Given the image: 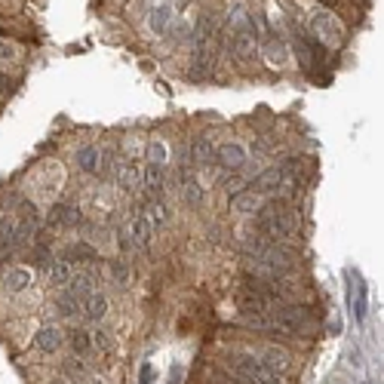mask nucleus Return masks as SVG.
I'll use <instances>...</instances> for the list:
<instances>
[{"label": "nucleus", "mask_w": 384, "mask_h": 384, "mask_svg": "<svg viewBox=\"0 0 384 384\" xmlns=\"http://www.w3.org/2000/svg\"><path fill=\"white\" fill-rule=\"evenodd\" d=\"M65 289L83 304L92 293H96V277H92V274H77V277H71V283H68Z\"/></svg>", "instance_id": "nucleus-16"}, {"label": "nucleus", "mask_w": 384, "mask_h": 384, "mask_svg": "<svg viewBox=\"0 0 384 384\" xmlns=\"http://www.w3.org/2000/svg\"><path fill=\"white\" fill-rule=\"evenodd\" d=\"M169 3H173L175 10H179V6H184V3H188V0H169Z\"/></svg>", "instance_id": "nucleus-36"}, {"label": "nucleus", "mask_w": 384, "mask_h": 384, "mask_svg": "<svg viewBox=\"0 0 384 384\" xmlns=\"http://www.w3.org/2000/svg\"><path fill=\"white\" fill-rule=\"evenodd\" d=\"M366 298H369L366 283L357 280V283H354V314H357V320L366 317Z\"/></svg>", "instance_id": "nucleus-25"}, {"label": "nucleus", "mask_w": 384, "mask_h": 384, "mask_svg": "<svg viewBox=\"0 0 384 384\" xmlns=\"http://www.w3.org/2000/svg\"><path fill=\"white\" fill-rule=\"evenodd\" d=\"M71 277H74V274H71V261L62 259V261H53V265H49V280H53L55 289H59V286L65 289L71 283Z\"/></svg>", "instance_id": "nucleus-21"}, {"label": "nucleus", "mask_w": 384, "mask_h": 384, "mask_svg": "<svg viewBox=\"0 0 384 384\" xmlns=\"http://www.w3.org/2000/svg\"><path fill=\"white\" fill-rule=\"evenodd\" d=\"M80 314L89 320V323H102L105 314H108V298H105L102 293H92L87 302L80 304Z\"/></svg>", "instance_id": "nucleus-14"}, {"label": "nucleus", "mask_w": 384, "mask_h": 384, "mask_svg": "<svg viewBox=\"0 0 384 384\" xmlns=\"http://www.w3.org/2000/svg\"><path fill=\"white\" fill-rule=\"evenodd\" d=\"M212 160H216L222 169H234V173H237V169L246 166V148L237 145V141H225V145L216 148Z\"/></svg>", "instance_id": "nucleus-6"}, {"label": "nucleus", "mask_w": 384, "mask_h": 384, "mask_svg": "<svg viewBox=\"0 0 384 384\" xmlns=\"http://www.w3.org/2000/svg\"><path fill=\"white\" fill-rule=\"evenodd\" d=\"M151 31H157V34H169V28H173L175 22V6L173 3H160V6H154L151 10Z\"/></svg>", "instance_id": "nucleus-13"}, {"label": "nucleus", "mask_w": 384, "mask_h": 384, "mask_svg": "<svg viewBox=\"0 0 384 384\" xmlns=\"http://www.w3.org/2000/svg\"><path fill=\"white\" fill-rule=\"evenodd\" d=\"M55 311H59L62 317H77L80 314V302H77L68 289H62V293L55 295Z\"/></svg>", "instance_id": "nucleus-23"}, {"label": "nucleus", "mask_w": 384, "mask_h": 384, "mask_svg": "<svg viewBox=\"0 0 384 384\" xmlns=\"http://www.w3.org/2000/svg\"><path fill=\"white\" fill-rule=\"evenodd\" d=\"M80 222V209L74 203H55L49 209V225L53 227H74Z\"/></svg>", "instance_id": "nucleus-10"}, {"label": "nucleus", "mask_w": 384, "mask_h": 384, "mask_svg": "<svg viewBox=\"0 0 384 384\" xmlns=\"http://www.w3.org/2000/svg\"><path fill=\"white\" fill-rule=\"evenodd\" d=\"M92 335V347H98V351H108L111 347V335L105 329H96V332H89Z\"/></svg>", "instance_id": "nucleus-29"}, {"label": "nucleus", "mask_w": 384, "mask_h": 384, "mask_svg": "<svg viewBox=\"0 0 384 384\" xmlns=\"http://www.w3.org/2000/svg\"><path fill=\"white\" fill-rule=\"evenodd\" d=\"M6 59H12V46L0 40V62H6Z\"/></svg>", "instance_id": "nucleus-33"}, {"label": "nucleus", "mask_w": 384, "mask_h": 384, "mask_svg": "<svg viewBox=\"0 0 384 384\" xmlns=\"http://www.w3.org/2000/svg\"><path fill=\"white\" fill-rule=\"evenodd\" d=\"M80 384H105V378H102V375H83Z\"/></svg>", "instance_id": "nucleus-34"}, {"label": "nucleus", "mask_w": 384, "mask_h": 384, "mask_svg": "<svg viewBox=\"0 0 384 384\" xmlns=\"http://www.w3.org/2000/svg\"><path fill=\"white\" fill-rule=\"evenodd\" d=\"M141 188H148L151 194L163 191V166H154V163H148L145 173H141Z\"/></svg>", "instance_id": "nucleus-22"}, {"label": "nucleus", "mask_w": 384, "mask_h": 384, "mask_svg": "<svg viewBox=\"0 0 384 384\" xmlns=\"http://www.w3.org/2000/svg\"><path fill=\"white\" fill-rule=\"evenodd\" d=\"M255 225H259V234L268 240V243H283V240L295 237L298 216L293 209H286L283 203H268V206H261V209H259Z\"/></svg>", "instance_id": "nucleus-1"}, {"label": "nucleus", "mask_w": 384, "mask_h": 384, "mask_svg": "<svg viewBox=\"0 0 384 384\" xmlns=\"http://www.w3.org/2000/svg\"><path fill=\"white\" fill-rule=\"evenodd\" d=\"M71 347H74L77 357H87V354L92 351V335L87 329H74L71 332Z\"/></svg>", "instance_id": "nucleus-24"}, {"label": "nucleus", "mask_w": 384, "mask_h": 384, "mask_svg": "<svg viewBox=\"0 0 384 384\" xmlns=\"http://www.w3.org/2000/svg\"><path fill=\"white\" fill-rule=\"evenodd\" d=\"M148 163H154V166H166V145H163L160 139H154L151 145H148Z\"/></svg>", "instance_id": "nucleus-26"}, {"label": "nucleus", "mask_w": 384, "mask_h": 384, "mask_svg": "<svg viewBox=\"0 0 384 384\" xmlns=\"http://www.w3.org/2000/svg\"><path fill=\"white\" fill-rule=\"evenodd\" d=\"M71 259H77V261H96V249H92L89 243H74L68 249V259L65 261H71Z\"/></svg>", "instance_id": "nucleus-27"}, {"label": "nucleus", "mask_w": 384, "mask_h": 384, "mask_svg": "<svg viewBox=\"0 0 384 384\" xmlns=\"http://www.w3.org/2000/svg\"><path fill=\"white\" fill-rule=\"evenodd\" d=\"M117 184L123 191H130V194H132V191H139L141 188V169L132 160H120L117 163Z\"/></svg>", "instance_id": "nucleus-11"}, {"label": "nucleus", "mask_w": 384, "mask_h": 384, "mask_svg": "<svg viewBox=\"0 0 384 384\" xmlns=\"http://www.w3.org/2000/svg\"><path fill=\"white\" fill-rule=\"evenodd\" d=\"M182 200L188 206H194V209L203 206V200H206V188L191 173H184V179H182Z\"/></svg>", "instance_id": "nucleus-15"}, {"label": "nucleus", "mask_w": 384, "mask_h": 384, "mask_svg": "<svg viewBox=\"0 0 384 384\" xmlns=\"http://www.w3.org/2000/svg\"><path fill=\"white\" fill-rule=\"evenodd\" d=\"M227 369L243 384H280L277 375H271L261 366V360L249 357V354H231V357H227Z\"/></svg>", "instance_id": "nucleus-3"}, {"label": "nucleus", "mask_w": 384, "mask_h": 384, "mask_svg": "<svg viewBox=\"0 0 384 384\" xmlns=\"http://www.w3.org/2000/svg\"><path fill=\"white\" fill-rule=\"evenodd\" d=\"M212 154H216V148H212V141L206 136H197L194 141H191V163H194V166L212 163Z\"/></svg>", "instance_id": "nucleus-19"}, {"label": "nucleus", "mask_w": 384, "mask_h": 384, "mask_svg": "<svg viewBox=\"0 0 384 384\" xmlns=\"http://www.w3.org/2000/svg\"><path fill=\"white\" fill-rule=\"evenodd\" d=\"M98 163H102V151H98L96 145H87L77 151V166H80L83 173H98Z\"/></svg>", "instance_id": "nucleus-20"}, {"label": "nucleus", "mask_w": 384, "mask_h": 384, "mask_svg": "<svg viewBox=\"0 0 384 384\" xmlns=\"http://www.w3.org/2000/svg\"><path fill=\"white\" fill-rule=\"evenodd\" d=\"M261 366L280 378V375H286L289 369H293V357H289V351H283V347H268V351L261 354Z\"/></svg>", "instance_id": "nucleus-8"}, {"label": "nucleus", "mask_w": 384, "mask_h": 384, "mask_svg": "<svg viewBox=\"0 0 384 384\" xmlns=\"http://www.w3.org/2000/svg\"><path fill=\"white\" fill-rule=\"evenodd\" d=\"M34 344H37L44 354H55L62 347V329H55V326H44V329L34 335Z\"/></svg>", "instance_id": "nucleus-17"}, {"label": "nucleus", "mask_w": 384, "mask_h": 384, "mask_svg": "<svg viewBox=\"0 0 384 384\" xmlns=\"http://www.w3.org/2000/svg\"><path fill=\"white\" fill-rule=\"evenodd\" d=\"M126 240H130V249H148L154 240V225L148 222L145 216H136L130 225H126Z\"/></svg>", "instance_id": "nucleus-7"}, {"label": "nucleus", "mask_w": 384, "mask_h": 384, "mask_svg": "<svg viewBox=\"0 0 384 384\" xmlns=\"http://www.w3.org/2000/svg\"><path fill=\"white\" fill-rule=\"evenodd\" d=\"M255 25H252V16H246V6L237 3L231 12V53L237 55L240 62H249L255 55Z\"/></svg>", "instance_id": "nucleus-2"}, {"label": "nucleus", "mask_w": 384, "mask_h": 384, "mask_svg": "<svg viewBox=\"0 0 384 384\" xmlns=\"http://www.w3.org/2000/svg\"><path fill=\"white\" fill-rule=\"evenodd\" d=\"M114 277H117V283H126V280H130V271H126V265L114 261Z\"/></svg>", "instance_id": "nucleus-31"}, {"label": "nucleus", "mask_w": 384, "mask_h": 384, "mask_svg": "<svg viewBox=\"0 0 384 384\" xmlns=\"http://www.w3.org/2000/svg\"><path fill=\"white\" fill-rule=\"evenodd\" d=\"M293 44H295V55H298V62H302V68H314V65H320V62H323V49H317L314 40H308V37H302V34H295Z\"/></svg>", "instance_id": "nucleus-9"}, {"label": "nucleus", "mask_w": 384, "mask_h": 384, "mask_svg": "<svg viewBox=\"0 0 384 384\" xmlns=\"http://www.w3.org/2000/svg\"><path fill=\"white\" fill-rule=\"evenodd\" d=\"M311 31H314L317 40H320V44H326V46H341V44H344V28H341V22L332 16L329 10L317 12V16L311 19Z\"/></svg>", "instance_id": "nucleus-5"}, {"label": "nucleus", "mask_w": 384, "mask_h": 384, "mask_svg": "<svg viewBox=\"0 0 384 384\" xmlns=\"http://www.w3.org/2000/svg\"><path fill=\"white\" fill-rule=\"evenodd\" d=\"M148 222H151V225H163V222H166V206H163L160 200H151V203H148Z\"/></svg>", "instance_id": "nucleus-28"}, {"label": "nucleus", "mask_w": 384, "mask_h": 384, "mask_svg": "<svg viewBox=\"0 0 384 384\" xmlns=\"http://www.w3.org/2000/svg\"><path fill=\"white\" fill-rule=\"evenodd\" d=\"M240 184H243V179H240V175H234V179H227V182H225V188L237 194V191H240Z\"/></svg>", "instance_id": "nucleus-32"}, {"label": "nucleus", "mask_w": 384, "mask_h": 384, "mask_svg": "<svg viewBox=\"0 0 384 384\" xmlns=\"http://www.w3.org/2000/svg\"><path fill=\"white\" fill-rule=\"evenodd\" d=\"M6 89H10V77L0 74V92H6Z\"/></svg>", "instance_id": "nucleus-35"}, {"label": "nucleus", "mask_w": 384, "mask_h": 384, "mask_svg": "<svg viewBox=\"0 0 384 384\" xmlns=\"http://www.w3.org/2000/svg\"><path fill=\"white\" fill-rule=\"evenodd\" d=\"M298 166H302V160H286V163H280V166L265 169L261 175L252 179V188L249 191H255V194H271V191L283 188V184L293 179V173H298Z\"/></svg>", "instance_id": "nucleus-4"}, {"label": "nucleus", "mask_w": 384, "mask_h": 384, "mask_svg": "<svg viewBox=\"0 0 384 384\" xmlns=\"http://www.w3.org/2000/svg\"><path fill=\"white\" fill-rule=\"evenodd\" d=\"M139 381H141V384H151V381H154V366H151V363H145V366H141Z\"/></svg>", "instance_id": "nucleus-30"}, {"label": "nucleus", "mask_w": 384, "mask_h": 384, "mask_svg": "<svg viewBox=\"0 0 384 384\" xmlns=\"http://www.w3.org/2000/svg\"><path fill=\"white\" fill-rule=\"evenodd\" d=\"M28 286H31V271H25V268H12V271L3 277V289H6L10 295L25 293Z\"/></svg>", "instance_id": "nucleus-18"}, {"label": "nucleus", "mask_w": 384, "mask_h": 384, "mask_svg": "<svg viewBox=\"0 0 384 384\" xmlns=\"http://www.w3.org/2000/svg\"><path fill=\"white\" fill-rule=\"evenodd\" d=\"M320 3H326V6H332V3H335V0H320Z\"/></svg>", "instance_id": "nucleus-37"}, {"label": "nucleus", "mask_w": 384, "mask_h": 384, "mask_svg": "<svg viewBox=\"0 0 384 384\" xmlns=\"http://www.w3.org/2000/svg\"><path fill=\"white\" fill-rule=\"evenodd\" d=\"M261 206H265L261 203V194H255V191H237L231 197V209L240 212V216H255Z\"/></svg>", "instance_id": "nucleus-12"}]
</instances>
